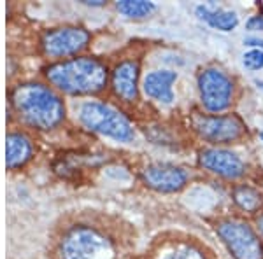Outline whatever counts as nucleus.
Here are the masks:
<instances>
[{"label": "nucleus", "instance_id": "obj_17", "mask_svg": "<svg viewBox=\"0 0 263 259\" xmlns=\"http://www.w3.org/2000/svg\"><path fill=\"white\" fill-rule=\"evenodd\" d=\"M244 67L249 70H260L263 69V51L251 49L244 54Z\"/></svg>", "mask_w": 263, "mask_h": 259}, {"label": "nucleus", "instance_id": "obj_11", "mask_svg": "<svg viewBox=\"0 0 263 259\" xmlns=\"http://www.w3.org/2000/svg\"><path fill=\"white\" fill-rule=\"evenodd\" d=\"M137 81H139V65L135 62H123L116 67L112 74V86L118 96L126 102L137 98Z\"/></svg>", "mask_w": 263, "mask_h": 259}, {"label": "nucleus", "instance_id": "obj_4", "mask_svg": "<svg viewBox=\"0 0 263 259\" xmlns=\"http://www.w3.org/2000/svg\"><path fill=\"white\" fill-rule=\"evenodd\" d=\"M63 259H112L111 242L91 228H74L62 244Z\"/></svg>", "mask_w": 263, "mask_h": 259}, {"label": "nucleus", "instance_id": "obj_10", "mask_svg": "<svg viewBox=\"0 0 263 259\" xmlns=\"http://www.w3.org/2000/svg\"><path fill=\"white\" fill-rule=\"evenodd\" d=\"M200 165L227 179H237L244 175L246 167L237 154L224 149H205L200 152Z\"/></svg>", "mask_w": 263, "mask_h": 259}, {"label": "nucleus", "instance_id": "obj_14", "mask_svg": "<svg viewBox=\"0 0 263 259\" xmlns=\"http://www.w3.org/2000/svg\"><path fill=\"white\" fill-rule=\"evenodd\" d=\"M197 14L202 19H205L211 27L218 28L223 32H230L237 27L239 18H237L235 12L232 11H223V9H209L207 6H198L197 7Z\"/></svg>", "mask_w": 263, "mask_h": 259}, {"label": "nucleus", "instance_id": "obj_18", "mask_svg": "<svg viewBox=\"0 0 263 259\" xmlns=\"http://www.w3.org/2000/svg\"><path fill=\"white\" fill-rule=\"evenodd\" d=\"M165 259H203V257L200 256L198 250H195L192 247H181V249L174 250L172 254H168Z\"/></svg>", "mask_w": 263, "mask_h": 259}, {"label": "nucleus", "instance_id": "obj_7", "mask_svg": "<svg viewBox=\"0 0 263 259\" xmlns=\"http://www.w3.org/2000/svg\"><path fill=\"white\" fill-rule=\"evenodd\" d=\"M90 41V33L79 27H63L57 30H49L42 37L44 53L53 58H62L74 54L86 48Z\"/></svg>", "mask_w": 263, "mask_h": 259}, {"label": "nucleus", "instance_id": "obj_20", "mask_svg": "<svg viewBox=\"0 0 263 259\" xmlns=\"http://www.w3.org/2000/svg\"><path fill=\"white\" fill-rule=\"evenodd\" d=\"M246 44H248V46H253V48H260V49H263V41H261V39H254V37H251V39H246Z\"/></svg>", "mask_w": 263, "mask_h": 259}, {"label": "nucleus", "instance_id": "obj_9", "mask_svg": "<svg viewBox=\"0 0 263 259\" xmlns=\"http://www.w3.org/2000/svg\"><path fill=\"white\" fill-rule=\"evenodd\" d=\"M142 177L149 188L162 191V193L179 191L188 181V173L172 165H149L142 172Z\"/></svg>", "mask_w": 263, "mask_h": 259}, {"label": "nucleus", "instance_id": "obj_13", "mask_svg": "<svg viewBox=\"0 0 263 259\" xmlns=\"http://www.w3.org/2000/svg\"><path fill=\"white\" fill-rule=\"evenodd\" d=\"M32 144L25 135L21 133H9L7 135V146H6V163L7 168L14 170L20 168L32 158Z\"/></svg>", "mask_w": 263, "mask_h": 259}, {"label": "nucleus", "instance_id": "obj_24", "mask_svg": "<svg viewBox=\"0 0 263 259\" xmlns=\"http://www.w3.org/2000/svg\"><path fill=\"white\" fill-rule=\"evenodd\" d=\"M260 138L263 140V131H260Z\"/></svg>", "mask_w": 263, "mask_h": 259}, {"label": "nucleus", "instance_id": "obj_21", "mask_svg": "<svg viewBox=\"0 0 263 259\" xmlns=\"http://www.w3.org/2000/svg\"><path fill=\"white\" fill-rule=\"evenodd\" d=\"M83 4H86V6H104L102 0H84Z\"/></svg>", "mask_w": 263, "mask_h": 259}, {"label": "nucleus", "instance_id": "obj_5", "mask_svg": "<svg viewBox=\"0 0 263 259\" xmlns=\"http://www.w3.org/2000/svg\"><path fill=\"white\" fill-rule=\"evenodd\" d=\"M218 235L235 259H263L260 238L242 221L232 219L218 224Z\"/></svg>", "mask_w": 263, "mask_h": 259}, {"label": "nucleus", "instance_id": "obj_1", "mask_svg": "<svg viewBox=\"0 0 263 259\" xmlns=\"http://www.w3.org/2000/svg\"><path fill=\"white\" fill-rule=\"evenodd\" d=\"M11 102L20 119L32 128L51 130L65 117V107L60 96L39 83L20 84L12 91Z\"/></svg>", "mask_w": 263, "mask_h": 259}, {"label": "nucleus", "instance_id": "obj_6", "mask_svg": "<svg viewBox=\"0 0 263 259\" xmlns=\"http://www.w3.org/2000/svg\"><path fill=\"white\" fill-rule=\"evenodd\" d=\"M198 90L203 107L211 112H221L230 105L233 84L224 72L209 69L203 70L198 77Z\"/></svg>", "mask_w": 263, "mask_h": 259}, {"label": "nucleus", "instance_id": "obj_22", "mask_svg": "<svg viewBox=\"0 0 263 259\" xmlns=\"http://www.w3.org/2000/svg\"><path fill=\"white\" fill-rule=\"evenodd\" d=\"M258 229H260V233H261V236H263V214L258 217Z\"/></svg>", "mask_w": 263, "mask_h": 259}, {"label": "nucleus", "instance_id": "obj_19", "mask_svg": "<svg viewBox=\"0 0 263 259\" xmlns=\"http://www.w3.org/2000/svg\"><path fill=\"white\" fill-rule=\"evenodd\" d=\"M246 27H248V30H253V32H258V30H263V16H253V18L248 19V23H246Z\"/></svg>", "mask_w": 263, "mask_h": 259}, {"label": "nucleus", "instance_id": "obj_15", "mask_svg": "<svg viewBox=\"0 0 263 259\" xmlns=\"http://www.w3.org/2000/svg\"><path fill=\"white\" fill-rule=\"evenodd\" d=\"M233 200L246 212H256L261 205L260 193L256 189L249 188V186H239V188L233 191Z\"/></svg>", "mask_w": 263, "mask_h": 259}, {"label": "nucleus", "instance_id": "obj_2", "mask_svg": "<svg viewBox=\"0 0 263 259\" xmlns=\"http://www.w3.org/2000/svg\"><path fill=\"white\" fill-rule=\"evenodd\" d=\"M46 75L58 90L70 95H93L104 90L107 69L95 58H72L46 69Z\"/></svg>", "mask_w": 263, "mask_h": 259}, {"label": "nucleus", "instance_id": "obj_12", "mask_svg": "<svg viewBox=\"0 0 263 259\" xmlns=\"http://www.w3.org/2000/svg\"><path fill=\"white\" fill-rule=\"evenodd\" d=\"M177 79V74L172 70H156L147 74V77L144 79V91L151 98L163 102V104H172L174 93H172V84Z\"/></svg>", "mask_w": 263, "mask_h": 259}, {"label": "nucleus", "instance_id": "obj_23", "mask_svg": "<svg viewBox=\"0 0 263 259\" xmlns=\"http://www.w3.org/2000/svg\"><path fill=\"white\" fill-rule=\"evenodd\" d=\"M256 86L260 88V90H263V81H256Z\"/></svg>", "mask_w": 263, "mask_h": 259}, {"label": "nucleus", "instance_id": "obj_16", "mask_svg": "<svg viewBox=\"0 0 263 259\" xmlns=\"http://www.w3.org/2000/svg\"><path fill=\"white\" fill-rule=\"evenodd\" d=\"M118 11L128 18H144L155 11V4L146 0H121L118 2Z\"/></svg>", "mask_w": 263, "mask_h": 259}, {"label": "nucleus", "instance_id": "obj_3", "mask_svg": "<svg viewBox=\"0 0 263 259\" xmlns=\"http://www.w3.org/2000/svg\"><path fill=\"white\" fill-rule=\"evenodd\" d=\"M79 119L88 130L102 133L118 142H130L134 138V128L125 116L109 105L99 102H88L79 110Z\"/></svg>", "mask_w": 263, "mask_h": 259}, {"label": "nucleus", "instance_id": "obj_8", "mask_svg": "<svg viewBox=\"0 0 263 259\" xmlns=\"http://www.w3.org/2000/svg\"><path fill=\"white\" fill-rule=\"evenodd\" d=\"M200 135L209 142L227 144L242 135L244 125L235 116H205L197 123Z\"/></svg>", "mask_w": 263, "mask_h": 259}]
</instances>
